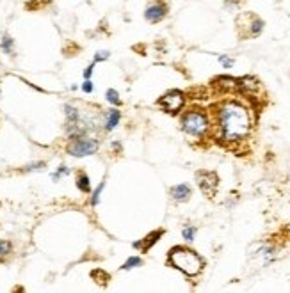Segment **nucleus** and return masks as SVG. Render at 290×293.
<instances>
[{"instance_id":"obj_21","label":"nucleus","mask_w":290,"mask_h":293,"mask_svg":"<svg viewBox=\"0 0 290 293\" xmlns=\"http://www.w3.org/2000/svg\"><path fill=\"white\" fill-rule=\"evenodd\" d=\"M182 235H183V238H185L187 242H192V240H194V236H196V227H194V226H187V227H183Z\"/></svg>"},{"instance_id":"obj_13","label":"nucleus","mask_w":290,"mask_h":293,"mask_svg":"<svg viewBox=\"0 0 290 293\" xmlns=\"http://www.w3.org/2000/svg\"><path fill=\"white\" fill-rule=\"evenodd\" d=\"M237 87H241L242 91H255L258 87V80L251 79V77H244V79L237 80Z\"/></svg>"},{"instance_id":"obj_3","label":"nucleus","mask_w":290,"mask_h":293,"mask_svg":"<svg viewBox=\"0 0 290 293\" xmlns=\"http://www.w3.org/2000/svg\"><path fill=\"white\" fill-rule=\"evenodd\" d=\"M182 130L187 135L201 139L207 135L208 128H210V121H208L207 114L201 110H189L182 116Z\"/></svg>"},{"instance_id":"obj_2","label":"nucleus","mask_w":290,"mask_h":293,"mask_svg":"<svg viewBox=\"0 0 290 293\" xmlns=\"http://www.w3.org/2000/svg\"><path fill=\"white\" fill-rule=\"evenodd\" d=\"M167 260H169V263L173 265L174 269L182 270V272L189 277L198 276V274L201 272V269H203V260H201L194 251H191V249H187V247L171 249Z\"/></svg>"},{"instance_id":"obj_28","label":"nucleus","mask_w":290,"mask_h":293,"mask_svg":"<svg viewBox=\"0 0 290 293\" xmlns=\"http://www.w3.org/2000/svg\"><path fill=\"white\" fill-rule=\"evenodd\" d=\"M112 149H114V151H116V153H120L121 151V142H112Z\"/></svg>"},{"instance_id":"obj_26","label":"nucleus","mask_w":290,"mask_h":293,"mask_svg":"<svg viewBox=\"0 0 290 293\" xmlns=\"http://www.w3.org/2000/svg\"><path fill=\"white\" fill-rule=\"evenodd\" d=\"M93 89H95V86H93L91 80H86V82L82 84V91L87 93V95H89V93H93Z\"/></svg>"},{"instance_id":"obj_6","label":"nucleus","mask_w":290,"mask_h":293,"mask_svg":"<svg viewBox=\"0 0 290 293\" xmlns=\"http://www.w3.org/2000/svg\"><path fill=\"white\" fill-rule=\"evenodd\" d=\"M196 182H198L199 189L207 197H214V194L217 192V185H219V180H217L216 173H210V171H199L196 174Z\"/></svg>"},{"instance_id":"obj_22","label":"nucleus","mask_w":290,"mask_h":293,"mask_svg":"<svg viewBox=\"0 0 290 293\" xmlns=\"http://www.w3.org/2000/svg\"><path fill=\"white\" fill-rule=\"evenodd\" d=\"M111 57V52H107V50H102V52H96L95 54V57H93V62H104V61H107V59Z\"/></svg>"},{"instance_id":"obj_24","label":"nucleus","mask_w":290,"mask_h":293,"mask_svg":"<svg viewBox=\"0 0 290 293\" xmlns=\"http://www.w3.org/2000/svg\"><path fill=\"white\" fill-rule=\"evenodd\" d=\"M64 174H70V169H68L66 165H61V167H59V169L55 171L54 174H52V180H55V182H57L59 178L64 176Z\"/></svg>"},{"instance_id":"obj_15","label":"nucleus","mask_w":290,"mask_h":293,"mask_svg":"<svg viewBox=\"0 0 290 293\" xmlns=\"http://www.w3.org/2000/svg\"><path fill=\"white\" fill-rule=\"evenodd\" d=\"M64 114H66L68 124L79 123V121H80V112L77 110L73 105H66V107H64Z\"/></svg>"},{"instance_id":"obj_17","label":"nucleus","mask_w":290,"mask_h":293,"mask_svg":"<svg viewBox=\"0 0 290 293\" xmlns=\"http://www.w3.org/2000/svg\"><path fill=\"white\" fill-rule=\"evenodd\" d=\"M105 99H107L109 103L114 105V107H120V105H121L120 93H118L116 89H107V93H105Z\"/></svg>"},{"instance_id":"obj_25","label":"nucleus","mask_w":290,"mask_h":293,"mask_svg":"<svg viewBox=\"0 0 290 293\" xmlns=\"http://www.w3.org/2000/svg\"><path fill=\"white\" fill-rule=\"evenodd\" d=\"M45 167V162H37V164H30L27 165L23 171H37V169H43Z\"/></svg>"},{"instance_id":"obj_10","label":"nucleus","mask_w":290,"mask_h":293,"mask_svg":"<svg viewBox=\"0 0 290 293\" xmlns=\"http://www.w3.org/2000/svg\"><path fill=\"white\" fill-rule=\"evenodd\" d=\"M169 194L171 197L174 199V201H178V202H183L187 201V199L191 197V187L185 185V183H180V185H174L173 189L169 190Z\"/></svg>"},{"instance_id":"obj_14","label":"nucleus","mask_w":290,"mask_h":293,"mask_svg":"<svg viewBox=\"0 0 290 293\" xmlns=\"http://www.w3.org/2000/svg\"><path fill=\"white\" fill-rule=\"evenodd\" d=\"M216 84L221 89H224V91H233V89H237V80L232 79V77H219V79H216Z\"/></svg>"},{"instance_id":"obj_19","label":"nucleus","mask_w":290,"mask_h":293,"mask_svg":"<svg viewBox=\"0 0 290 293\" xmlns=\"http://www.w3.org/2000/svg\"><path fill=\"white\" fill-rule=\"evenodd\" d=\"M12 252V244L9 240H0V260H4Z\"/></svg>"},{"instance_id":"obj_27","label":"nucleus","mask_w":290,"mask_h":293,"mask_svg":"<svg viewBox=\"0 0 290 293\" xmlns=\"http://www.w3.org/2000/svg\"><path fill=\"white\" fill-rule=\"evenodd\" d=\"M93 71H95V62H93V64H89V66H87L86 70H84V79H86V80L91 79Z\"/></svg>"},{"instance_id":"obj_16","label":"nucleus","mask_w":290,"mask_h":293,"mask_svg":"<svg viewBox=\"0 0 290 293\" xmlns=\"http://www.w3.org/2000/svg\"><path fill=\"white\" fill-rule=\"evenodd\" d=\"M77 187H79L82 192H89V190H91L89 176H87L86 173H79V176H77Z\"/></svg>"},{"instance_id":"obj_12","label":"nucleus","mask_w":290,"mask_h":293,"mask_svg":"<svg viewBox=\"0 0 290 293\" xmlns=\"http://www.w3.org/2000/svg\"><path fill=\"white\" fill-rule=\"evenodd\" d=\"M0 48H2L4 54L12 55L14 54V39L9 34H4V36L0 37Z\"/></svg>"},{"instance_id":"obj_18","label":"nucleus","mask_w":290,"mask_h":293,"mask_svg":"<svg viewBox=\"0 0 290 293\" xmlns=\"http://www.w3.org/2000/svg\"><path fill=\"white\" fill-rule=\"evenodd\" d=\"M141 265H143L141 258L132 256V258H129V260L125 261L123 267H121V270H132V269H137V267H141Z\"/></svg>"},{"instance_id":"obj_23","label":"nucleus","mask_w":290,"mask_h":293,"mask_svg":"<svg viewBox=\"0 0 290 293\" xmlns=\"http://www.w3.org/2000/svg\"><path fill=\"white\" fill-rule=\"evenodd\" d=\"M219 62L223 64V68H226V70H230V68H233V64H235V61H233L232 57H228V55H219Z\"/></svg>"},{"instance_id":"obj_4","label":"nucleus","mask_w":290,"mask_h":293,"mask_svg":"<svg viewBox=\"0 0 290 293\" xmlns=\"http://www.w3.org/2000/svg\"><path fill=\"white\" fill-rule=\"evenodd\" d=\"M98 149V141L91 139V137H77L71 139V142L68 144L66 151L70 153L71 157H89L93 153H96Z\"/></svg>"},{"instance_id":"obj_1","label":"nucleus","mask_w":290,"mask_h":293,"mask_svg":"<svg viewBox=\"0 0 290 293\" xmlns=\"http://www.w3.org/2000/svg\"><path fill=\"white\" fill-rule=\"evenodd\" d=\"M217 126H219V135L223 141H241L251 130L249 110L237 101H226L217 110Z\"/></svg>"},{"instance_id":"obj_11","label":"nucleus","mask_w":290,"mask_h":293,"mask_svg":"<svg viewBox=\"0 0 290 293\" xmlns=\"http://www.w3.org/2000/svg\"><path fill=\"white\" fill-rule=\"evenodd\" d=\"M121 121V112L118 110V108H111V110L105 114V123H104V128L107 130V132H111V130H114L120 124Z\"/></svg>"},{"instance_id":"obj_20","label":"nucleus","mask_w":290,"mask_h":293,"mask_svg":"<svg viewBox=\"0 0 290 293\" xmlns=\"http://www.w3.org/2000/svg\"><path fill=\"white\" fill-rule=\"evenodd\" d=\"M104 189H105V182H102L98 187H96V190L93 192V195H91V206H96V204L100 202V195H102Z\"/></svg>"},{"instance_id":"obj_5","label":"nucleus","mask_w":290,"mask_h":293,"mask_svg":"<svg viewBox=\"0 0 290 293\" xmlns=\"http://www.w3.org/2000/svg\"><path fill=\"white\" fill-rule=\"evenodd\" d=\"M169 12V5L164 0H153L151 4L146 5L145 9V20L148 23H160Z\"/></svg>"},{"instance_id":"obj_8","label":"nucleus","mask_w":290,"mask_h":293,"mask_svg":"<svg viewBox=\"0 0 290 293\" xmlns=\"http://www.w3.org/2000/svg\"><path fill=\"white\" fill-rule=\"evenodd\" d=\"M164 235V231L162 229H157V231H153V233H149L146 238H143V240H139V242H134L132 244V247L134 249H141L143 252H146L149 247L153 244H157V240L160 238V236Z\"/></svg>"},{"instance_id":"obj_7","label":"nucleus","mask_w":290,"mask_h":293,"mask_svg":"<svg viewBox=\"0 0 290 293\" xmlns=\"http://www.w3.org/2000/svg\"><path fill=\"white\" fill-rule=\"evenodd\" d=\"M183 103H185V96L180 91H167L166 95L158 99V105L169 114H176L182 110Z\"/></svg>"},{"instance_id":"obj_9","label":"nucleus","mask_w":290,"mask_h":293,"mask_svg":"<svg viewBox=\"0 0 290 293\" xmlns=\"http://www.w3.org/2000/svg\"><path fill=\"white\" fill-rule=\"evenodd\" d=\"M249 18V23L246 25L248 27V32H246V36L249 37H257L260 36L262 32H264V27H266V23H264V20L258 16H255V14H248Z\"/></svg>"}]
</instances>
